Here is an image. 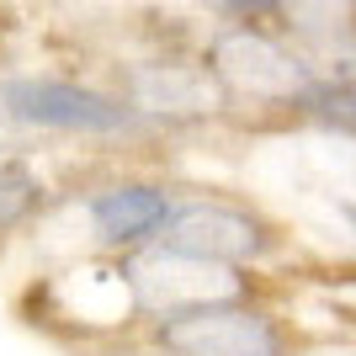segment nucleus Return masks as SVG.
I'll list each match as a JSON object with an SVG mask.
<instances>
[{"instance_id":"obj_1","label":"nucleus","mask_w":356,"mask_h":356,"mask_svg":"<svg viewBox=\"0 0 356 356\" xmlns=\"http://www.w3.org/2000/svg\"><path fill=\"white\" fill-rule=\"evenodd\" d=\"M0 106L16 122L32 128H59V134H134L138 112L112 102L102 90L70 86V80H6Z\"/></svg>"},{"instance_id":"obj_2","label":"nucleus","mask_w":356,"mask_h":356,"mask_svg":"<svg viewBox=\"0 0 356 356\" xmlns=\"http://www.w3.org/2000/svg\"><path fill=\"white\" fill-rule=\"evenodd\" d=\"M160 341L176 356H282V335L266 314L239 309L234 298H213L165 314Z\"/></svg>"},{"instance_id":"obj_3","label":"nucleus","mask_w":356,"mask_h":356,"mask_svg":"<svg viewBox=\"0 0 356 356\" xmlns=\"http://www.w3.org/2000/svg\"><path fill=\"white\" fill-rule=\"evenodd\" d=\"M165 229V250L197 255V261H218V266H239V261H255L266 250V229L261 218L239 208H223V202H186V208H170Z\"/></svg>"},{"instance_id":"obj_4","label":"nucleus","mask_w":356,"mask_h":356,"mask_svg":"<svg viewBox=\"0 0 356 356\" xmlns=\"http://www.w3.org/2000/svg\"><path fill=\"white\" fill-rule=\"evenodd\" d=\"M122 282L134 287L138 303L160 314H176V309H192V303H213V298H234V277L218 266V261H197V255H181V250H154L134 266H122Z\"/></svg>"},{"instance_id":"obj_5","label":"nucleus","mask_w":356,"mask_h":356,"mask_svg":"<svg viewBox=\"0 0 356 356\" xmlns=\"http://www.w3.org/2000/svg\"><path fill=\"white\" fill-rule=\"evenodd\" d=\"M213 70H218V80L229 90L250 96V102H293L298 106V96L309 86L303 70H298V59H287L271 38H261L250 27L223 32L218 43H213Z\"/></svg>"},{"instance_id":"obj_6","label":"nucleus","mask_w":356,"mask_h":356,"mask_svg":"<svg viewBox=\"0 0 356 356\" xmlns=\"http://www.w3.org/2000/svg\"><path fill=\"white\" fill-rule=\"evenodd\" d=\"M165 218H170V197L154 186H112L90 202V223L106 245H138V239L160 234Z\"/></svg>"},{"instance_id":"obj_7","label":"nucleus","mask_w":356,"mask_h":356,"mask_svg":"<svg viewBox=\"0 0 356 356\" xmlns=\"http://www.w3.org/2000/svg\"><path fill=\"white\" fill-rule=\"evenodd\" d=\"M134 96H138V106H149V112H208V102H213V90L202 86V74L176 70V64L138 70L134 74Z\"/></svg>"},{"instance_id":"obj_8","label":"nucleus","mask_w":356,"mask_h":356,"mask_svg":"<svg viewBox=\"0 0 356 356\" xmlns=\"http://www.w3.org/2000/svg\"><path fill=\"white\" fill-rule=\"evenodd\" d=\"M38 202H43V186H38V176L27 165H0V234L27 223Z\"/></svg>"},{"instance_id":"obj_9","label":"nucleus","mask_w":356,"mask_h":356,"mask_svg":"<svg viewBox=\"0 0 356 356\" xmlns=\"http://www.w3.org/2000/svg\"><path fill=\"white\" fill-rule=\"evenodd\" d=\"M223 11H239V16H271L282 0H218Z\"/></svg>"}]
</instances>
